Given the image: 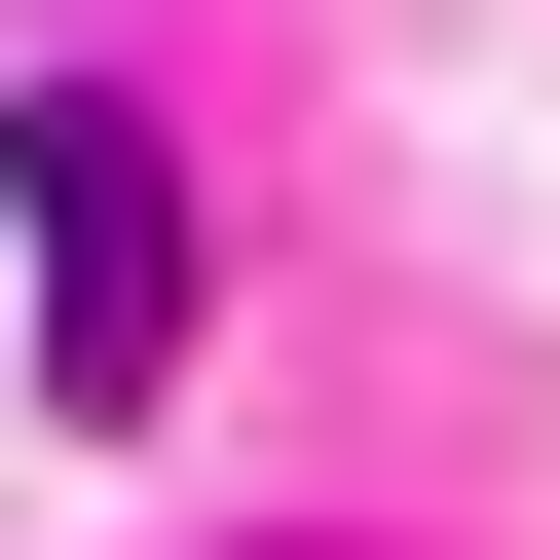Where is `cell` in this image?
<instances>
[{
	"label": "cell",
	"instance_id": "1",
	"mask_svg": "<svg viewBox=\"0 0 560 560\" xmlns=\"http://www.w3.org/2000/svg\"><path fill=\"white\" fill-rule=\"evenodd\" d=\"M0 224H38V411H150L187 374V150L113 75H38V113H0Z\"/></svg>",
	"mask_w": 560,
	"mask_h": 560
}]
</instances>
